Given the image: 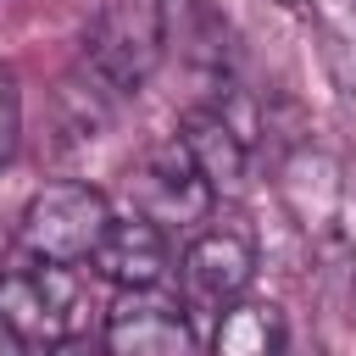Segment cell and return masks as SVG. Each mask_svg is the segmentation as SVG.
<instances>
[{
    "label": "cell",
    "mask_w": 356,
    "mask_h": 356,
    "mask_svg": "<svg viewBox=\"0 0 356 356\" xmlns=\"http://www.w3.org/2000/svg\"><path fill=\"white\" fill-rule=\"evenodd\" d=\"M89 267H95L106 284H117V289H156V284L167 278V267H172V256H167V228L150 222L145 211L111 217V228L100 234Z\"/></svg>",
    "instance_id": "52a82bcc"
},
{
    "label": "cell",
    "mask_w": 356,
    "mask_h": 356,
    "mask_svg": "<svg viewBox=\"0 0 356 356\" xmlns=\"http://www.w3.org/2000/svg\"><path fill=\"white\" fill-rule=\"evenodd\" d=\"M0 312L28 345H61L83 328V289L72 278V261H50L17 245V256L0 261Z\"/></svg>",
    "instance_id": "6da1fadb"
},
{
    "label": "cell",
    "mask_w": 356,
    "mask_h": 356,
    "mask_svg": "<svg viewBox=\"0 0 356 356\" xmlns=\"http://www.w3.org/2000/svg\"><path fill=\"white\" fill-rule=\"evenodd\" d=\"M178 273H184V300L195 312H222L245 295V284L256 273V245L245 228H206L189 239Z\"/></svg>",
    "instance_id": "5b68a950"
},
{
    "label": "cell",
    "mask_w": 356,
    "mask_h": 356,
    "mask_svg": "<svg viewBox=\"0 0 356 356\" xmlns=\"http://www.w3.org/2000/svg\"><path fill=\"white\" fill-rule=\"evenodd\" d=\"M172 134L189 145L195 167L206 172V184H211L217 195H239V189H245L250 150H245V134L228 122V111H222V106H189V111L178 117V128H172Z\"/></svg>",
    "instance_id": "9c48e42d"
},
{
    "label": "cell",
    "mask_w": 356,
    "mask_h": 356,
    "mask_svg": "<svg viewBox=\"0 0 356 356\" xmlns=\"http://www.w3.org/2000/svg\"><path fill=\"white\" fill-rule=\"evenodd\" d=\"M161 50H167L161 0H106L83 28V61L117 95H139V83L161 67Z\"/></svg>",
    "instance_id": "7a4b0ae2"
},
{
    "label": "cell",
    "mask_w": 356,
    "mask_h": 356,
    "mask_svg": "<svg viewBox=\"0 0 356 356\" xmlns=\"http://www.w3.org/2000/svg\"><path fill=\"white\" fill-rule=\"evenodd\" d=\"M217 356H273L284 350V312L267 300H234L217 312V334H211Z\"/></svg>",
    "instance_id": "30bf717a"
},
{
    "label": "cell",
    "mask_w": 356,
    "mask_h": 356,
    "mask_svg": "<svg viewBox=\"0 0 356 356\" xmlns=\"http://www.w3.org/2000/svg\"><path fill=\"white\" fill-rule=\"evenodd\" d=\"M128 200H134V211H145L150 222H161V228H184V222H206L211 217V200H217V189L206 184V172L195 167V156H189V145L172 134V139H156L139 161H134V172H128Z\"/></svg>",
    "instance_id": "277c9868"
},
{
    "label": "cell",
    "mask_w": 356,
    "mask_h": 356,
    "mask_svg": "<svg viewBox=\"0 0 356 356\" xmlns=\"http://www.w3.org/2000/svg\"><path fill=\"white\" fill-rule=\"evenodd\" d=\"M106 345L117 356H189L195 328L178 300L156 289H122L117 306L106 312Z\"/></svg>",
    "instance_id": "8992f818"
},
{
    "label": "cell",
    "mask_w": 356,
    "mask_h": 356,
    "mask_svg": "<svg viewBox=\"0 0 356 356\" xmlns=\"http://www.w3.org/2000/svg\"><path fill=\"white\" fill-rule=\"evenodd\" d=\"M22 345H28V339H22V334H17L11 323H6V312H0V356H17Z\"/></svg>",
    "instance_id": "7c38bea8"
},
{
    "label": "cell",
    "mask_w": 356,
    "mask_h": 356,
    "mask_svg": "<svg viewBox=\"0 0 356 356\" xmlns=\"http://www.w3.org/2000/svg\"><path fill=\"white\" fill-rule=\"evenodd\" d=\"M111 228V200L95 184H50L22 206L17 245L50 261H89L100 234Z\"/></svg>",
    "instance_id": "3957f363"
},
{
    "label": "cell",
    "mask_w": 356,
    "mask_h": 356,
    "mask_svg": "<svg viewBox=\"0 0 356 356\" xmlns=\"http://www.w3.org/2000/svg\"><path fill=\"white\" fill-rule=\"evenodd\" d=\"M278 195H284V206H289L300 234H312V239L334 234L339 195H345L339 189V161L328 150H317V145H295L284 156V167H278Z\"/></svg>",
    "instance_id": "ba28073f"
},
{
    "label": "cell",
    "mask_w": 356,
    "mask_h": 356,
    "mask_svg": "<svg viewBox=\"0 0 356 356\" xmlns=\"http://www.w3.org/2000/svg\"><path fill=\"white\" fill-rule=\"evenodd\" d=\"M17 145H22V95L11 67H0V167L17 161Z\"/></svg>",
    "instance_id": "8fae6325"
}]
</instances>
